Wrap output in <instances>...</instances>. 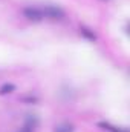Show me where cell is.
<instances>
[{
	"instance_id": "cell-1",
	"label": "cell",
	"mask_w": 130,
	"mask_h": 132,
	"mask_svg": "<svg viewBox=\"0 0 130 132\" xmlns=\"http://www.w3.org/2000/svg\"><path fill=\"white\" fill-rule=\"evenodd\" d=\"M43 9V15L44 19H51V20H61L66 17V12L58 8V6H54V5H46L41 8Z\"/></svg>"
},
{
	"instance_id": "cell-2",
	"label": "cell",
	"mask_w": 130,
	"mask_h": 132,
	"mask_svg": "<svg viewBox=\"0 0 130 132\" xmlns=\"http://www.w3.org/2000/svg\"><path fill=\"white\" fill-rule=\"evenodd\" d=\"M22 12H23L25 19H28L31 22H41V20H44L43 9L38 8V6H26V8H23Z\"/></svg>"
},
{
	"instance_id": "cell-3",
	"label": "cell",
	"mask_w": 130,
	"mask_h": 132,
	"mask_svg": "<svg viewBox=\"0 0 130 132\" xmlns=\"http://www.w3.org/2000/svg\"><path fill=\"white\" fill-rule=\"evenodd\" d=\"M15 91V85L14 83H3L0 86V95H6V94H12Z\"/></svg>"
},
{
	"instance_id": "cell-4",
	"label": "cell",
	"mask_w": 130,
	"mask_h": 132,
	"mask_svg": "<svg viewBox=\"0 0 130 132\" xmlns=\"http://www.w3.org/2000/svg\"><path fill=\"white\" fill-rule=\"evenodd\" d=\"M54 132H73V126L70 123H61L54 128Z\"/></svg>"
},
{
	"instance_id": "cell-5",
	"label": "cell",
	"mask_w": 130,
	"mask_h": 132,
	"mask_svg": "<svg viewBox=\"0 0 130 132\" xmlns=\"http://www.w3.org/2000/svg\"><path fill=\"white\" fill-rule=\"evenodd\" d=\"M80 34H83V35H84L86 38H89V40H92V42L95 40V34L92 32L90 29H87V28H84V26H83V28H80Z\"/></svg>"
},
{
	"instance_id": "cell-6",
	"label": "cell",
	"mask_w": 130,
	"mask_h": 132,
	"mask_svg": "<svg viewBox=\"0 0 130 132\" xmlns=\"http://www.w3.org/2000/svg\"><path fill=\"white\" fill-rule=\"evenodd\" d=\"M22 132H31V129H29V128H26L25 131H22Z\"/></svg>"
},
{
	"instance_id": "cell-7",
	"label": "cell",
	"mask_w": 130,
	"mask_h": 132,
	"mask_svg": "<svg viewBox=\"0 0 130 132\" xmlns=\"http://www.w3.org/2000/svg\"><path fill=\"white\" fill-rule=\"evenodd\" d=\"M101 2H106V0H101Z\"/></svg>"
}]
</instances>
